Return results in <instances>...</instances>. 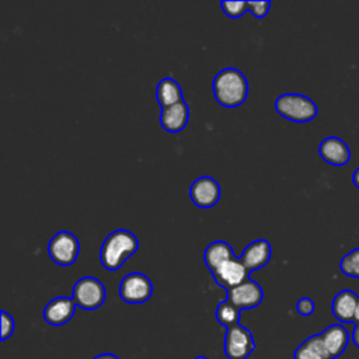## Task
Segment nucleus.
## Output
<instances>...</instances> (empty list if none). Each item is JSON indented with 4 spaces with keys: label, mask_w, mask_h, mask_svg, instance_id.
Returning a JSON list of instances; mask_svg holds the SVG:
<instances>
[{
    "label": "nucleus",
    "mask_w": 359,
    "mask_h": 359,
    "mask_svg": "<svg viewBox=\"0 0 359 359\" xmlns=\"http://www.w3.org/2000/svg\"><path fill=\"white\" fill-rule=\"evenodd\" d=\"M264 299V292L262 287L254 282V280H247L241 283L240 286L227 290V300L231 302L236 307L240 310H250L261 304Z\"/></svg>",
    "instance_id": "9d476101"
},
{
    "label": "nucleus",
    "mask_w": 359,
    "mask_h": 359,
    "mask_svg": "<svg viewBox=\"0 0 359 359\" xmlns=\"http://www.w3.org/2000/svg\"><path fill=\"white\" fill-rule=\"evenodd\" d=\"M293 359H331L327 348L323 342V338L320 334L309 337L303 344H300L294 353Z\"/></svg>",
    "instance_id": "6ab92c4d"
},
{
    "label": "nucleus",
    "mask_w": 359,
    "mask_h": 359,
    "mask_svg": "<svg viewBox=\"0 0 359 359\" xmlns=\"http://www.w3.org/2000/svg\"><path fill=\"white\" fill-rule=\"evenodd\" d=\"M189 196L198 208H212L220 199V185L215 178L202 175L191 184Z\"/></svg>",
    "instance_id": "1a4fd4ad"
},
{
    "label": "nucleus",
    "mask_w": 359,
    "mask_h": 359,
    "mask_svg": "<svg viewBox=\"0 0 359 359\" xmlns=\"http://www.w3.org/2000/svg\"><path fill=\"white\" fill-rule=\"evenodd\" d=\"M271 254H272V248L268 240L259 238L255 240L252 243H250L245 250L243 251L240 261L241 264L247 268L248 272L257 271L259 268H262L264 265L268 264V261L271 259Z\"/></svg>",
    "instance_id": "f8f14e48"
},
{
    "label": "nucleus",
    "mask_w": 359,
    "mask_h": 359,
    "mask_svg": "<svg viewBox=\"0 0 359 359\" xmlns=\"http://www.w3.org/2000/svg\"><path fill=\"white\" fill-rule=\"evenodd\" d=\"M195 359H208V358H205V356H198V358H195Z\"/></svg>",
    "instance_id": "c756f323"
},
{
    "label": "nucleus",
    "mask_w": 359,
    "mask_h": 359,
    "mask_svg": "<svg viewBox=\"0 0 359 359\" xmlns=\"http://www.w3.org/2000/svg\"><path fill=\"white\" fill-rule=\"evenodd\" d=\"M139 241L133 233L118 229L107 236L100 250V261L108 271H118L137 251Z\"/></svg>",
    "instance_id": "f257e3e1"
},
{
    "label": "nucleus",
    "mask_w": 359,
    "mask_h": 359,
    "mask_svg": "<svg viewBox=\"0 0 359 359\" xmlns=\"http://www.w3.org/2000/svg\"><path fill=\"white\" fill-rule=\"evenodd\" d=\"M222 8H223V13L231 18H238L241 17L247 8H248V1H222L220 3Z\"/></svg>",
    "instance_id": "4be33fe9"
},
{
    "label": "nucleus",
    "mask_w": 359,
    "mask_h": 359,
    "mask_svg": "<svg viewBox=\"0 0 359 359\" xmlns=\"http://www.w3.org/2000/svg\"><path fill=\"white\" fill-rule=\"evenodd\" d=\"M358 300H359V296L349 289H344L338 292L332 300L334 317L341 323H353Z\"/></svg>",
    "instance_id": "dca6fc26"
},
{
    "label": "nucleus",
    "mask_w": 359,
    "mask_h": 359,
    "mask_svg": "<svg viewBox=\"0 0 359 359\" xmlns=\"http://www.w3.org/2000/svg\"><path fill=\"white\" fill-rule=\"evenodd\" d=\"M233 257H236V255H234L230 244L226 241H222V240L210 243L203 252V261H205L206 266L209 268L210 273H213L223 262H226L227 259H230Z\"/></svg>",
    "instance_id": "f3484780"
},
{
    "label": "nucleus",
    "mask_w": 359,
    "mask_h": 359,
    "mask_svg": "<svg viewBox=\"0 0 359 359\" xmlns=\"http://www.w3.org/2000/svg\"><path fill=\"white\" fill-rule=\"evenodd\" d=\"M339 269L344 275L359 279V248L349 251L339 262Z\"/></svg>",
    "instance_id": "412c9836"
},
{
    "label": "nucleus",
    "mask_w": 359,
    "mask_h": 359,
    "mask_svg": "<svg viewBox=\"0 0 359 359\" xmlns=\"http://www.w3.org/2000/svg\"><path fill=\"white\" fill-rule=\"evenodd\" d=\"M318 153L320 157L331 165H345L351 158L348 144L337 136L325 137L318 146Z\"/></svg>",
    "instance_id": "ddd939ff"
},
{
    "label": "nucleus",
    "mask_w": 359,
    "mask_h": 359,
    "mask_svg": "<svg viewBox=\"0 0 359 359\" xmlns=\"http://www.w3.org/2000/svg\"><path fill=\"white\" fill-rule=\"evenodd\" d=\"M320 335L331 359L341 356L349 342L348 330L341 324L328 325Z\"/></svg>",
    "instance_id": "2eb2a0df"
},
{
    "label": "nucleus",
    "mask_w": 359,
    "mask_h": 359,
    "mask_svg": "<svg viewBox=\"0 0 359 359\" xmlns=\"http://www.w3.org/2000/svg\"><path fill=\"white\" fill-rule=\"evenodd\" d=\"M276 112L293 122H309L317 116V105L303 94L287 93L275 100Z\"/></svg>",
    "instance_id": "7ed1b4c3"
},
{
    "label": "nucleus",
    "mask_w": 359,
    "mask_h": 359,
    "mask_svg": "<svg viewBox=\"0 0 359 359\" xmlns=\"http://www.w3.org/2000/svg\"><path fill=\"white\" fill-rule=\"evenodd\" d=\"M351 338H352V342L359 348V324H356V327L353 328Z\"/></svg>",
    "instance_id": "a878e982"
},
{
    "label": "nucleus",
    "mask_w": 359,
    "mask_h": 359,
    "mask_svg": "<svg viewBox=\"0 0 359 359\" xmlns=\"http://www.w3.org/2000/svg\"><path fill=\"white\" fill-rule=\"evenodd\" d=\"M76 303L72 297L59 296L52 299L43 309V320L55 327L63 325L74 316Z\"/></svg>",
    "instance_id": "9b49d317"
},
{
    "label": "nucleus",
    "mask_w": 359,
    "mask_h": 359,
    "mask_svg": "<svg viewBox=\"0 0 359 359\" xmlns=\"http://www.w3.org/2000/svg\"><path fill=\"white\" fill-rule=\"evenodd\" d=\"M156 97H157V101H158L161 109L184 101L182 90H181L180 84L171 77H164L158 81V84L156 87Z\"/></svg>",
    "instance_id": "a211bd4d"
},
{
    "label": "nucleus",
    "mask_w": 359,
    "mask_h": 359,
    "mask_svg": "<svg viewBox=\"0 0 359 359\" xmlns=\"http://www.w3.org/2000/svg\"><path fill=\"white\" fill-rule=\"evenodd\" d=\"M254 348L255 342L248 328L240 324L227 328L224 335V353L229 359H247Z\"/></svg>",
    "instance_id": "0eeeda50"
},
{
    "label": "nucleus",
    "mask_w": 359,
    "mask_h": 359,
    "mask_svg": "<svg viewBox=\"0 0 359 359\" xmlns=\"http://www.w3.org/2000/svg\"><path fill=\"white\" fill-rule=\"evenodd\" d=\"M314 302L310 297H302L296 303V310L300 316H310L314 313Z\"/></svg>",
    "instance_id": "393cba45"
},
{
    "label": "nucleus",
    "mask_w": 359,
    "mask_h": 359,
    "mask_svg": "<svg viewBox=\"0 0 359 359\" xmlns=\"http://www.w3.org/2000/svg\"><path fill=\"white\" fill-rule=\"evenodd\" d=\"M79 251L80 243L77 237L67 230L57 231L48 244V252L50 259L62 266H69L74 264Z\"/></svg>",
    "instance_id": "39448f33"
},
{
    "label": "nucleus",
    "mask_w": 359,
    "mask_h": 359,
    "mask_svg": "<svg viewBox=\"0 0 359 359\" xmlns=\"http://www.w3.org/2000/svg\"><path fill=\"white\" fill-rule=\"evenodd\" d=\"M355 323H356V324H359V300H358L356 310H355Z\"/></svg>",
    "instance_id": "c85d7f7f"
},
{
    "label": "nucleus",
    "mask_w": 359,
    "mask_h": 359,
    "mask_svg": "<svg viewBox=\"0 0 359 359\" xmlns=\"http://www.w3.org/2000/svg\"><path fill=\"white\" fill-rule=\"evenodd\" d=\"M240 313H241V310L226 299L219 303V306L216 309V318L223 327L230 328V327H234L238 324Z\"/></svg>",
    "instance_id": "aec40b11"
},
{
    "label": "nucleus",
    "mask_w": 359,
    "mask_h": 359,
    "mask_svg": "<svg viewBox=\"0 0 359 359\" xmlns=\"http://www.w3.org/2000/svg\"><path fill=\"white\" fill-rule=\"evenodd\" d=\"M189 119V107L185 101H181L168 108H163L160 114L161 126L170 133L181 132Z\"/></svg>",
    "instance_id": "4468645a"
},
{
    "label": "nucleus",
    "mask_w": 359,
    "mask_h": 359,
    "mask_svg": "<svg viewBox=\"0 0 359 359\" xmlns=\"http://www.w3.org/2000/svg\"><path fill=\"white\" fill-rule=\"evenodd\" d=\"M216 101L227 108L241 105L248 95V83L245 76L233 67L220 70L212 83Z\"/></svg>",
    "instance_id": "f03ea898"
},
{
    "label": "nucleus",
    "mask_w": 359,
    "mask_h": 359,
    "mask_svg": "<svg viewBox=\"0 0 359 359\" xmlns=\"http://www.w3.org/2000/svg\"><path fill=\"white\" fill-rule=\"evenodd\" d=\"M94 359H119V358L116 355H114V353H101V355L95 356Z\"/></svg>",
    "instance_id": "cd10ccee"
},
{
    "label": "nucleus",
    "mask_w": 359,
    "mask_h": 359,
    "mask_svg": "<svg viewBox=\"0 0 359 359\" xmlns=\"http://www.w3.org/2000/svg\"><path fill=\"white\" fill-rule=\"evenodd\" d=\"M153 285L149 276L140 272H132L122 278L119 283V297L129 304H140L150 299Z\"/></svg>",
    "instance_id": "423d86ee"
},
{
    "label": "nucleus",
    "mask_w": 359,
    "mask_h": 359,
    "mask_svg": "<svg viewBox=\"0 0 359 359\" xmlns=\"http://www.w3.org/2000/svg\"><path fill=\"white\" fill-rule=\"evenodd\" d=\"M352 182H353V185L359 189V167L355 170V172H353V175H352Z\"/></svg>",
    "instance_id": "bb28decb"
},
{
    "label": "nucleus",
    "mask_w": 359,
    "mask_h": 359,
    "mask_svg": "<svg viewBox=\"0 0 359 359\" xmlns=\"http://www.w3.org/2000/svg\"><path fill=\"white\" fill-rule=\"evenodd\" d=\"M1 316V331H0V338L1 341H6L7 338H10L14 332V318L4 310H1L0 313Z\"/></svg>",
    "instance_id": "5701e85b"
},
{
    "label": "nucleus",
    "mask_w": 359,
    "mask_h": 359,
    "mask_svg": "<svg viewBox=\"0 0 359 359\" xmlns=\"http://www.w3.org/2000/svg\"><path fill=\"white\" fill-rule=\"evenodd\" d=\"M271 7V1H248V11L255 18H262L268 14Z\"/></svg>",
    "instance_id": "b1692460"
},
{
    "label": "nucleus",
    "mask_w": 359,
    "mask_h": 359,
    "mask_svg": "<svg viewBox=\"0 0 359 359\" xmlns=\"http://www.w3.org/2000/svg\"><path fill=\"white\" fill-rule=\"evenodd\" d=\"M212 275L216 283L226 290H231L250 279V272L237 257L223 262Z\"/></svg>",
    "instance_id": "6e6552de"
},
{
    "label": "nucleus",
    "mask_w": 359,
    "mask_h": 359,
    "mask_svg": "<svg viewBox=\"0 0 359 359\" xmlns=\"http://www.w3.org/2000/svg\"><path fill=\"white\" fill-rule=\"evenodd\" d=\"M105 286L101 280L94 276H84L74 283L72 299L83 310H95L105 302Z\"/></svg>",
    "instance_id": "20e7f679"
}]
</instances>
